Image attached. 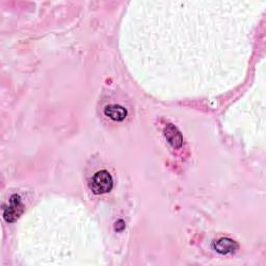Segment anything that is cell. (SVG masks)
<instances>
[{"label": "cell", "instance_id": "cell-1", "mask_svg": "<svg viewBox=\"0 0 266 266\" xmlns=\"http://www.w3.org/2000/svg\"><path fill=\"white\" fill-rule=\"evenodd\" d=\"M113 177L107 171H99L96 173L90 182V187L96 195L106 194L113 188Z\"/></svg>", "mask_w": 266, "mask_h": 266}, {"label": "cell", "instance_id": "cell-3", "mask_svg": "<svg viewBox=\"0 0 266 266\" xmlns=\"http://www.w3.org/2000/svg\"><path fill=\"white\" fill-rule=\"evenodd\" d=\"M104 114L106 116H108L109 119H112L116 122H121L125 120V117L127 116V110L125 109L121 105H108L105 107Z\"/></svg>", "mask_w": 266, "mask_h": 266}, {"label": "cell", "instance_id": "cell-4", "mask_svg": "<svg viewBox=\"0 0 266 266\" xmlns=\"http://www.w3.org/2000/svg\"><path fill=\"white\" fill-rule=\"evenodd\" d=\"M214 248L216 252L220 254H230L237 249V245L235 241L229 238H221L214 243Z\"/></svg>", "mask_w": 266, "mask_h": 266}, {"label": "cell", "instance_id": "cell-2", "mask_svg": "<svg viewBox=\"0 0 266 266\" xmlns=\"http://www.w3.org/2000/svg\"><path fill=\"white\" fill-rule=\"evenodd\" d=\"M22 211H23V205L21 203V199L19 196L14 195L10 200L9 207L4 210V218L9 223H12L20 216Z\"/></svg>", "mask_w": 266, "mask_h": 266}, {"label": "cell", "instance_id": "cell-5", "mask_svg": "<svg viewBox=\"0 0 266 266\" xmlns=\"http://www.w3.org/2000/svg\"><path fill=\"white\" fill-rule=\"evenodd\" d=\"M165 135L167 138L168 143L175 148H179L182 145V136L180 132L172 124L167 125L165 129Z\"/></svg>", "mask_w": 266, "mask_h": 266}]
</instances>
